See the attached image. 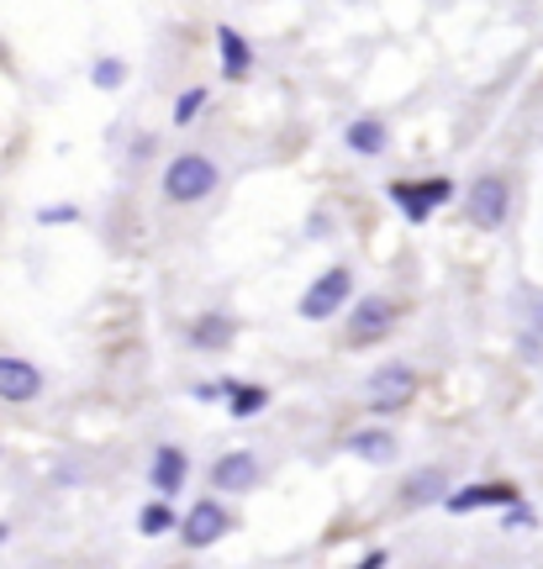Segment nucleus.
<instances>
[{
	"instance_id": "1",
	"label": "nucleus",
	"mask_w": 543,
	"mask_h": 569,
	"mask_svg": "<svg viewBox=\"0 0 543 569\" xmlns=\"http://www.w3.org/2000/svg\"><path fill=\"white\" fill-rule=\"evenodd\" d=\"M216 164L206 153H180V158H169L164 164V201H175V206H196V201H206L216 190Z\"/></svg>"
},
{
	"instance_id": "2",
	"label": "nucleus",
	"mask_w": 543,
	"mask_h": 569,
	"mask_svg": "<svg viewBox=\"0 0 543 569\" xmlns=\"http://www.w3.org/2000/svg\"><path fill=\"white\" fill-rule=\"evenodd\" d=\"M349 291H354V274L343 270V264H332V270H322L306 285V296L296 311H302L306 322H332V317L349 306Z\"/></svg>"
},
{
	"instance_id": "3",
	"label": "nucleus",
	"mask_w": 543,
	"mask_h": 569,
	"mask_svg": "<svg viewBox=\"0 0 543 569\" xmlns=\"http://www.w3.org/2000/svg\"><path fill=\"white\" fill-rule=\"evenodd\" d=\"M396 328V306L386 296H359L354 300V311H349V348H369V343H380L386 332Z\"/></svg>"
},
{
	"instance_id": "4",
	"label": "nucleus",
	"mask_w": 543,
	"mask_h": 569,
	"mask_svg": "<svg viewBox=\"0 0 543 569\" xmlns=\"http://www.w3.org/2000/svg\"><path fill=\"white\" fill-rule=\"evenodd\" d=\"M412 395H417V375H412L406 364H386V369L369 375V412H375V417L401 412Z\"/></svg>"
},
{
	"instance_id": "5",
	"label": "nucleus",
	"mask_w": 543,
	"mask_h": 569,
	"mask_svg": "<svg viewBox=\"0 0 543 569\" xmlns=\"http://www.w3.org/2000/svg\"><path fill=\"white\" fill-rule=\"evenodd\" d=\"M507 211H512V185L501 180V175H481V180L470 185V222L481 233H496L507 222Z\"/></svg>"
},
{
	"instance_id": "6",
	"label": "nucleus",
	"mask_w": 543,
	"mask_h": 569,
	"mask_svg": "<svg viewBox=\"0 0 543 569\" xmlns=\"http://www.w3.org/2000/svg\"><path fill=\"white\" fill-rule=\"evenodd\" d=\"M449 195H453L449 180H391V201L401 206L406 222H427Z\"/></svg>"
},
{
	"instance_id": "7",
	"label": "nucleus",
	"mask_w": 543,
	"mask_h": 569,
	"mask_svg": "<svg viewBox=\"0 0 543 569\" xmlns=\"http://www.w3.org/2000/svg\"><path fill=\"white\" fill-rule=\"evenodd\" d=\"M227 527H233L227 507L206 496V501H190V511H185V522H180V538H185V548H212V543H222Z\"/></svg>"
},
{
	"instance_id": "8",
	"label": "nucleus",
	"mask_w": 543,
	"mask_h": 569,
	"mask_svg": "<svg viewBox=\"0 0 543 569\" xmlns=\"http://www.w3.org/2000/svg\"><path fill=\"white\" fill-rule=\"evenodd\" d=\"M43 395V369L32 359H16V354H0V401L11 406H27Z\"/></svg>"
},
{
	"instance_id": "9",
	"label": "nucleus",
	"mask_w": 543,
	"mask_h": 569,
	"mask_svg": "<svg viewBox=\"0 0 543 569\" xmlns=\"http://www.w3.org/2000/svg\"><path fill=\"white\" fill-rule=\"evenodd\" d=\"M512 511L517 507V490L512 485H459L449 501H444V511H453V517H470V511Z\"/></svg>"
},
{
	"instance_id": "10",
	"label": "nucleus",
	"mask_w": 543,
	"mask_h": 569,
	"mask_svg": "<svg viewBox=\"0 0 543 569\" xmlns=\"http://www.w3.org/2000/svg\"><path fill=\"white\" fill-rule=\"evenodd\" d=\"M259 475H264V470H259V459H253V453H243V449L238 453H222V459L212 464V485H216V490H227V496L253 490Z\"/></svg>"
},
{
	"instance_id": "11",
	"label": "nucleus",
	"mask_w": 543,
	"mask_h": 569,
	"mask_svg": "<svg viewBox=\"0 0 543 569\" xmlns=\"http://www.w3.org/2000/svg\"><path fill=\"white\" fill-rule=\"evenodd\" d=\"M449 470H438V464H427V470H417V475L401 485V507H433V501H449Z\"/></svg>"
},
{
	"instance_id": "12",
	"label": "nucleus",
	"mask_w": 543,
	"mask_h": 569,
	"mask_svg": "<svg viewBox=\"0 0 543 569\" xmlns=\"http://www.w3.org/2000/svg\"><path fill=\"white\" fill-rule=\"evenodd\" d=\"M149 479H153V490H158V496H180V485L190 479V459H185V449L164 443V449L153 453Z\"/></svg>"
},
{
	"instance_id": "13",
	"label": "nucleus",
	"mask_w": 543,
	"mask_h": 569,
	"mask_svg": "<svg viewBox=\"0 0 543 569\" xmlns=\"http://www.w3.org/2000/svg\"><path fill=\"white\" fill-rule=\"evenodd\" d=\"M396 432H386V427H359V432H349V453L354 459H364V464H391L396 459Z\"/></svg>"
},
{
	"instance_id": "14",
	"label": "nucleus",
	"mask_w": 543,
	"mask_h": 569,
	"mask_svg": "<svg viewBox=\"0 0 543 569\" xmlns=\"http://www.w3.org/2000/svg\"><path fill=\"white\" fill-rule=\"evenodd\" d=\"M216 54H222V74L227 80H243L253 69V48H248V37L238 27H216Z\"/></svg>"
},
{
	"instance_id": "15",
	"label": "nucleus",
	"mask_w": 543,
	"mask_h": 569,
	"mask_svg": "<svg viewBox=\"0 0 543 569\" xmlns=\"http://www.w3.org/2000/svg\"><path fill=\"white\" fill-rule=\"evenodd\" d=\"M227 343H233V317H222V311L196 317V328H190V348L196 354H222Z\"/></svg>"
},
{
	"instance_id": "16",
	"label": "nucleus",
	"mask_w": 543,
	"mask_h": 569,
	"mask_svg": "<svg viewBox=\"0 0 543 569\" xmlns=\"http://www.w3.org/2000/svg\"><path fill=\"white\" fill-rule=\"evenodd\" d=\"M343 143L354 153H386V143H391V132H386V121L380 117H359V121H349V132H343Z\"/></svg>"
},
{
	"instance_id": "17",
	"label": "nucleus",
	"mask_w": 543,
	"mask_h": 569,
	"mask_svg": "<svg viewBox=\"0 0 543 569\" xmlns=\"http://www.w3.org/2000/svg\"><path fill=\"white\" fill-rule=\"evenodd\" d=\"M264 401H270L264 386H238L227 395V412H233V417H253V412H264Z\"/></svg>"
},
{
	"instance_id": "18",
	"label": "nucleus",
	"mask_w": 543,
	"mask_h": 569,
	"mask_svg": "<svg viewBox=\"0 0 543 569\" xmlns=\"http://www.w3.org/2000/svg\"><path fill=\"white\" fill-rule=\"evenodd\" d=\"M138 527H143L149 538H158V533H169V527H175V511L164 507V501H153V507H143V517H138Z\"/></svg>"
},
{
	"instance_id": "19",
	"label": "nucleus",
	"mask_w": 543,
	"mask_h": 569,
	"mask_svg": "<svg viewBox=\"0 0 543 569\" xmlns=\"http://www.w3.org/2000/svg\"><path fill=\"white\" fill-rule=\"evenodd\" d=\"M91 80L101 85V91H121V80H127V63H121V59H95Z\"/></svg>"
},
{
	"instance_id": "20",
	"label": "nucleus",
	"mask_w": 543,
	"mask_h": 569,
	"mask_svg": "<svg viewBox=\"0 0 543 569\" xmlns=\"http://www.w3.org/2000/svg\"><path fill=\"white\" fill-rule=\"evenodd\" d=\"M201 106H206V91H185L180 100H175V121H180V127H190V121L201 117Z\"/></svg>"
},
{
	"instance_id": "21",
	"label": "nucleus",
	"mask_w": 543,
	"mask_h": 569,
	"mask_svg": "<svg viewBox=\"0 0 543 569\" xmlns=\"http://www.w3.org/2000/svg\"><path fill=\"white\" fill-rule=\"evenodd\" d=\"M37 222H48V227H54V222H80V211L74 206H43L37 211Z\"/></svg>"
},
{
	"instance_id": "22",
	"label": "nucleus",
	"mask_w": 543,
	"mask_h": 569,
	"mask_svg": "<svg viewBox=\"0 0 543 569\" xmlns=\"http://www.w3.org/2000/svg\"><path fill=\"white\" fill-rule=\"evenodd\" d=\"M501 522H507V527H533V511H528V507H512L507 517H501Z\"/></svg>"
},
{
	"instance_id": "23",
	"label": "nucleus",
	"mask_w": 543,
	"mask_h": 569,
	"mask_svg": "<svg viewBox=\"0 0 543 569\" xmlns=\"http://www.w3.org/2000/svg\"><path fill=\"white\" fill-rule=\"evenodd\" d=\"M354 569H386V554L375 548V554H364V559H359V565H354Z\"/></svg>"
},
{
	"instance_id": "24",
	"label": "nucleus",
	"mask_w": 543,
	"mask_h": 569,
	"mask_svg": "<svg viewBox=\"0 0 543 569\" xmlns=\"http://www.w3.org/2000/svg\"><path fill=\"white\" fill-rule=\"evenodd\" d=\"M533 328L543 332V300H539V306H533Z\"/></svg>"
},
{
	"instance_id": "25",
	"label": "nucleus",
	"mask_w": 543,
	"mask_h": 569,
	"mask_svg": "<svg viewBox=\"0 0 543 569\" xmlns=\"http://www.w3.org/2000/svg\"><path fill=\"white\" fill-rule=\"evenodd\" d=\"M0 543H5V527H0Z\"/></svg>"
}]
</instances>
